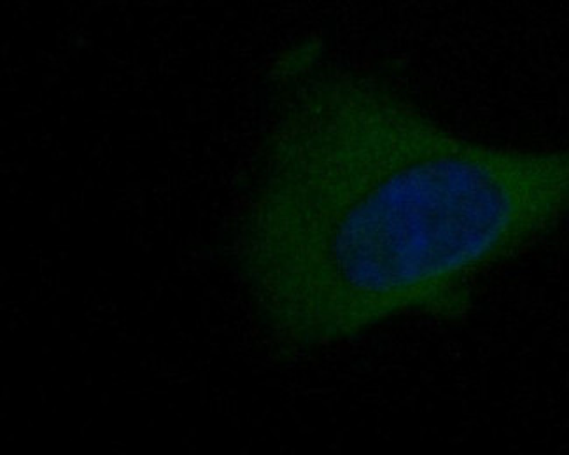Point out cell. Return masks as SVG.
<instances>
[{"mask_svg": "<svg viewBox=\"0 0 569 455\" xmlns=\"http://www.w3.org/2000/svg\"><path fill=\"white\" fill-rule=\"evenodd\" d=\"M272 99L233 256L279 347L462 321L487 272L569 220V142L475 141L313 46L282 57Z\"/></svg>", "mask_w": 569, "mask_h": 455, "instance_id": "6da1fadb", "label": "cell"}]
</instances>
